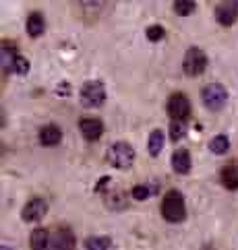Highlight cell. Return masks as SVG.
Listing matches in <instances>:
<instances>
[{
	"label": "cell",
	"mask_w": 238,
	"mask_h": 250,
	"mask_svg": "<svg viewBox=\"0 0 238 250\" xmlns=\"http://www.w3.org/2000/svg\"><path fill=\"white\" fill-rule=\"evenodd\" d=\"M106 100V87L100 81H87L81 87V104L85 108H100Z\"/></svg>",
	"instance_id": "obj_3"
},
{
	"label": "cell",
	"mask_w": 238,
	"mask_h": 250,
	"mask_svg": "<svg viewBox=\"0 0 238 250\" xmlns=\"http://www.w3.org/2000/svg\"><path fill=\"white\" fill-rule=\"evenodd\" d=\"M2 250H13V248H6V246H2Z\"/></svg>",
	"instance_id": "obj_27"
},
{
	"label": "cell",
	"mask_w": 238,
	"mask_h": 250,
	"mask_svg": "<svg viewBox=\"0 0 238 250\" xmlns=\"http://www.w3.org/2000/svg\"><path fill=\"white\" fill-rule=\"evenodd\" d=\"M108 184H110V178H108V176H104V178H102V180H100V184H98V186H95V190H98V192H100V190L104 188V186H108Z\"/></svg>",
	"instance_id": "obj_26"
},
{
	"label": "cell",
	"mask_w": 238,
	"mask_h": 250,
	"mask_svg": "<svg viewBox=\"0 0 238 250\" xmlns=\"http://www.w3.org/2000/svg\"><path fill=\"white\" fill-rule=\"evenodd\" d=\"M162 215L170 223H180L187 217V207H184V196L178 190H170L162 201Z\"/></svg>",
	"instance_id": "obj_1"
},
{
	"label": "cell",
	"mask_w": 238,
	"mask_h": 250,
	"mask_svg": "<svg viewBox=\"0 0 238 250\" xmlns=\"http://www.w3.org/2000/svg\"><path fill=\"white\" fill-rule=\"evenodd\" d=\"M172 167L178 174H189L191 172V153L187 149H176L172 155Z\"/></svg>",
	"instance_id": "obj_12"
},
{
	"label": "cell",
	"mask_w": 238,
	"mask_h": 250,
	"mask_svg": "<svg viewBox=\"0 0 238 250\" xmlns=\"http://www.w3.org/2000/svg\"><path fill=\"white\" fill-rule=\"evenodd\" d=\"M48 250H75V234L66 228H60L50 234Z\"/></svg>",
	"instance_id": "obj_7"
},
{
	"label": "cell",
	"mask_w": 238,
	"mask_h": 250,
	"mask_svg": "<svg viewBox=\"0 0 238 250\" xmlns=\"http://www.w3.org/2000/svg\"><path fill=\"white\" fill-rule=\"evenodd\" d=\"M145 35H147L149 42H160L164 38V27L162 25H149L145 29Z\"/></svg>",
	"instance_id": "obj_24"
},
{
	"label": "cell",
	"mask_w": 238,
	"mask_h": 250,
	"mask_svg": "<svg viewBox=\"0 0 238 250\" xmlns=\"http://www.w3.org/2000/svg\"><path fill=\"white\" fill-rule=\"evenodd\" d=\"M129 194L125 190H112L108 192V196H106V207L112 209V211H122L129 207Z\"/></svg>",
	"instance_id": "obj_13"
},
{
	"label": "cell",
	"mask_w": 238,
	"mask_h": 250,
	"mask_svg": "<svg viewBox=\"0 0 238 250\" xmlns=\"http://www.w3.org/2000/svg\"><path fill=\"white\" fill-rule=\"evenodd\" d=\"M195 6H197L195 0H176L174 2V13L180 15V17H187V15H191L193 11H195Z\"/></svg>",
	"instance_id": "obj_22"
},
{
	"label": "cell",
	"mask_w": 238,
	"mask_h": 250,
	"mask_svg": "<svg viewBox=\"0 0 238 250\" xmlns=\"http://www.w3.org/2000/svg\"><path fill=\"white\" fill-rule=\"evenodd\" d=\"M48 242H50V234L46 229L38 228L31 231V238H29L31 250H48Z\"/></svg>",
	"instance_id": "obj_15"
},
{
	"label": "cell",
	"mask_w": 238,
	"mask_h": 250,
	"mask_svg": "<svg viewBox=\"0 0 238 250\" xmlns=\"http://www.w3.org/2000/svg\"><path fill=\"white\" fill-rule=\"evenodd\" d=\"M15 73H17V75H27V73H29V60H27V58H23V56L17 58Z\"/></svg>",
	"instance_id": "obj_25"
},
{
	"label": "cell",
	"mask_w": 238,
	"mask_h": 250,
	"mask_svg": "<svg viewBox=\"0 0 238 250\" xmlns=\"http://www.w3.org/2000/svg\"><path fill=\"white\" fill-rule=\"evenodd\" d=\"M222 184L228 190H236L238 188V169L234 166H226L222 169Z\"/></svg>",
	"instance_id": "obj_19"
},
{
	"label": "cell",
	"mask_w": 238,
	"mask_h": 250,
	"mask_svg": "<svg viewBox=\"0 0 238 250\" xmlns=\"http://www.w3.org/2000/svg\"><path fill=\"white\" fill-rule=\"evenodd\" d=\"M189 114H191V102H189V97L182 95V93L170 95V100H168V116H170V118L182 122Z\"/></svg>",
	"instance_id": "obj_6"
},
{
	"label": "cell",
	"mask_w": 238,
	"mask_h": 250,
	"mask_svg": "<svg viewBox=\"0 0 238 250\" xmlns=\"http://www.w3.org/2000/svg\"><path fill=\"white\" fill-rule=\"evenodd\" d=\"M43 27H46V23H43V17L40 13H31L27 17V33L31 38H40L43 33Z\"/></svg>",
	"instance_id": "obj_18"
},
{
	"label": "cell",
	"mask_w": 238,
	"mask_h": 250,
	"mask_svg": "<svg viewBox=\"0 0 238 250\" xmlns=\"http://www.w3.org/2000/svg\"><path fill=\"white\" fill-rule=\"evenodd\" d=\"M157 188H160V184H157L155 180L147 182V184H137L135 188H133V199H137V201H147L149 196L157 192Z\"/></svg>",
	"instance_id": "obj_16"
},
{
	"label": "cell",
	"mask_w": 238,
	"mask_h": 250,
	"mask_svg": "<svg viewBox=\"0 0 238 250\" xmlns=\"http://www.w3.org/2000/svg\"><path fill=\"white\" fill-rule=\"evenodd\" d=\"M238 17V4L236 2H226L216 8V19L222 25H232Z\"/></svg>",
	"instance_id": "obj_10"
},
{
	"label": "cell",
	"mask_w": 238,
	"mask_h": 250,
	"mask_svg": "<svg viewBox=\"0 0 238 250\" xmlns=\"http://www.w3.org/2000/svg\"><path fill=\"white\" fill-rule=\"evenodd\" d=\"M17 56L15 54V48L11 46V43H2V48H0V62H2V73L8 75L15 70V64H17Z\"/></svg>",
	"instance_id": "obj_11"
},
{
	"label": "cell",
	"mask_w": 238,
	"mask_h": 250,
	"mask_svg": "<svg viewBox=\"0 0 238 250\" xmlns=\"http://www.w3.org/2000/svg\"><path fill=\"white\" fill-rule=\"evenodd\" d=\"M228 147H230V139H228L226 135H216L214 139L209 141V151L216 155H222L228 151Z\"/></svg>",
	"instance_id": "obj_20"
},
{
	"label": "cell",
	"mask_w": 238,
	"mask_h": 250,
	"mask_svg": "<svg viewBox=\"0 0 238 250\" xmlns=\"http://www.w3.org/2000/svg\"><path fill=\"white\" fill-rule=\"evenodd\" d=\"M184 135H187V126H184V122L172 120V124H170V139L172 141H180Z\"/></svg>",
	"instance_id": "obj_23"
},
{
	"label": "cell",
	"mask_w": 238,
	"mask_h": 250,
	"mask_svg": "<svg viewBox=\"0 0 238 250\" xmlns=\"http://www.w3.org/2000/svg\"><path fill=\"white\" fill-rule=\"evenodd\" d=\"M46 211H48L46 201H43V199H31V201L23 207V213H21V215H23L25 221L33 223V221H40L43 215H46Z\"/></svg>",
	"instance_id": "obj_8"
},
{
	"label": "cell",
	"mask_w": 238,
	"mask_h": 250,
	"mask_svg": "<svg viewBox=\"0 0 238 250\" xmlns=\"http://www.w3.org/2000/svg\"><path fill=\"white\" fill-rule=\"evenodd\" d=\"M60 139H63V132H60V128L54 126V124H48V126H43L40 130V141L43 147H54L60 143Z\"/></svg>",
	"instance_id": "obj_14"
},
{
	"label": "cell",
	"mask_w": 238,
	"mask_h": 250,
	"mask_svg": "<svg viewBox=\"0 0 238 250\" xmlns=\"http://www.w3.org/2000/svg\"><path fill=\"white\" fill-rule=\"evenodd\" d=\"M201 100H203V105L207 110L216 112L226 104L228 91H226V87H222L219 83H211V85L203 87V91H201Z\"/></svg>",
	"instance_id": "obj_4"
},
{
	"label": "cell",
	"mask_w": 238,
	"mask_h": 250,
	"mask_svg": "<svg viewBox=\"0 0 238 250\" xmlns=\"http://www.w3.org/2000/svg\"><path fill=\"white\" fill-rule=\"evenodd\" d=\"M79 128H81V135L87 141H98L104 132V124L100 118H83L79 122Z\"/></svg>",
	"instance_id": "obj_9"
},
{
	"label": "cell",
	"mask_w": 238,
	"mask_h": 250,
	"mask_svg": "<svg viewBox=\"0 0 238 250\" xmlns=\"http://www.w3.org/2000/svg\"><path fill=\"white\" fill-rule=\"evenodd\" d=\"M207 66V56L203 50L199 48H189L187 54H184V62H182V70L189 77H199Z\"/></svg>",
	"instance_id": "obj_5"
},
{
	"label": "cell",
	"mask_w": 238,
	"mask_h": 250,
	"mask_svg": "<svg viewBox=\"0 0 238 250\" xmlns=\"http://www.w3.org/2000/svg\"><path fill=\"white\" fill-rule=\"evenodd\" d=\"M112 240L108 236H91L85 240V250H108Z\"/></svg>",
	"instance_id": "obj_21"
},
{
	"label": "cell",
	"mask_w": 238,
	"mask_h": 250,
	"mask_svg": "<svg viewBox=\"0 0 238 250\" xmlns=\"http://www.w3.org/2000/svg\"><path fill=\"white\" fill-rule=\"evenodd\" d=\"M106 159L108 164L116 169H127L135 162V151L129 143H114V145L106 151Z\"/></svg>",
	"instance_id": "obj_2"
},
{
	"label": "cell",
	"mask_w": 238,
	"mask_h": 250,
	"mask_svg": "<svg viewBox=\"0 0 238 250\" xmlns=\"http://www.w3.org/2000/svg\"><path fill=\"white\" fill-rule=\"evenodd\" d=\"M162 149H164V132L155 128L151 135H149L147 151H149V155H151V157H157V155L162 153Z\"/></svg>",
	"instance_id": "obj_17"
}]
</instances>
